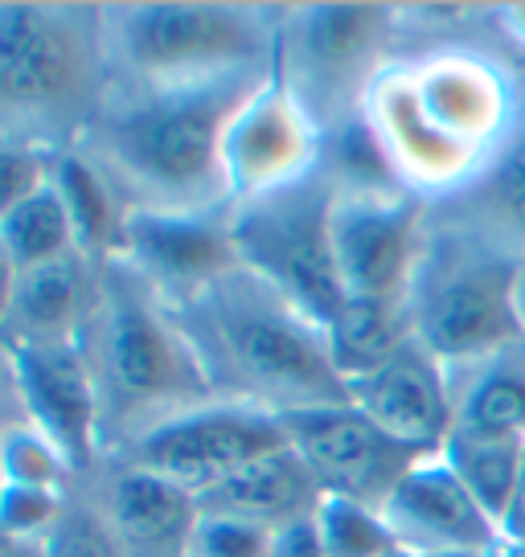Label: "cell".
Instances as JSON below:
<instances>
[{"label":"cell","mask_w":525,"mask_h":557,"mask_svg":"<svg viewBox=\"0 0 525 557\" xmlns=\"http://www.w3.org/2000/svg\"><path fill=\"white\" fill-rule=\"evenodd\" d=\"M267 74H234L173 87L111 83L99 115L78 136L123 206L227 209L222 139L234 111Z\"/></svg>","instance_id":"obj_1"},{"label":"cell","mask_w":525,"mask_h":557,"mask_svg":"<svg viewBox=\"0 0 525 557\" xmlns=\"http://www.w3.org/2000/svg\"><path fill=\"white\" fill-rule=\"evenodd\" d=\"M164 304L218 398L251 401L271 414L350 406V385L329 357L325 329L246 267Z\"/></svg>","instance_id":"obj_2"},{"label":"cell","mask_w":525,"mask_h":557,"mask_svg":"<svg viewBox=\"0 0 525 557\" xmlns=\"http://www.w3.org/2000/svg\"><path fill=\"white\" fill-rule=\"evenodd\" d=\"M78 345L99 385L103 438L120 426L132 443L164 418L218 398L169 304L120 259H103V283H95Z\"/></svg>","instance_id":"obj_3"},{"label":"cell","mask_w":525,"mask_h":557,"mask_svg":"<svg viewBox=\"0 0 525 557\" xmlns=\"http://www.w3.org/2000/svg\"><path fill=\"white\" fill-rule=\"evenodd\" d=\"M111 90L103 9L0 4V136H83Z\"/></svg>","instance_id":"obj_4"},{"label":"cell","mask_w":525,"mask_h":557,"mask_svg":"<svg viewBox=\"0 0 525 557\" xmlns=\"http://www.w3.org/2000/svg\"><path fill=\"white\" fill-rule=\"evenodd\" d=\"M522 262L476 230L431 218L419 271L406 292L411 329L439 366L464 369L522 341L517 278Z\"/></svg>","instance_id":"obj_5"},{"label":"cell","mask_w":525,"mask_h":557,"mask_svg":"<svg viewBox=\"0 0 525 557\" xmlns=\"http://www.w3.org/2000/svg\"><path fill=\"white\" fill-rule=\"evenodd\" d=\"M111 83L173 87L234 74H271L280 62V25L243 4H120L103 9Z\"/></svg>","instance_id":"obj_6"},{"label":"cell","mask_w":525,"mask_h":557,"mask_svg":"<svg viewBox=\"0 0 525 557\" xmlns=\"http://www.w3.org/2000/svg\"><path fill=\"white\" fill-rule=\"evenodd\" d=\"M333 176L313 173L292 189L230 209V238L239 267L280 292L316 329H329L345 287L333 259Z\"/></svg>","instance_id":"obj_7"},{"label":"cell","mask_w":525,"mask_h":557,"mask_svg":"<svg viewBox=\"0 0 525 557\" xmlns=\"http://www.w3.org/2000/svg\"><path fill=\"white\" fill-rule=\"evenodd\" d=\"M390 4H304L280 25V74L329 136L362 115L374 78L390 66Z\"/></svg>","instance_id":"obj_8"},{"label":"cell","mask_w":525,"mask_h":557,"mask_svg":"<svg viewBox=\"0 0 525 557\" xmlns=\"http://www.w3.org/2000/svg\"><path fill=\"white\" fill-rule=\"evenodd\" d=\"M280 447H292V435L280 414L251 401L213 398L148 426L144 435L123 443V455L127 463L157 471L193 496H206L239 468Z\"/></svg>","instance_id":"obj_9"},{"label":"cell","mask_w":525,"mask_h":557,"mask_svg":"<svg viewBox=\"0 0 525 557\" xmlns=\"http://www.w3.org/2000/svg\"><path fill=\"white\" fill-rule=\"evenodd\" d=\"M320 164H325V132L296 99V90L283 83L276 62V70L234 111L222 139L227 209L292 189L320 173Z\"/></svg>","instance_id":"obj_10"},{"label":"cell","mask_w":525,"mask_h":557,"mask_svg":"<svg viewBox=\"0 0 525 557\" xmlns=\"http://www.w3.org/2000/svg\"><path fill=\"white\" fill-rule=\"evenodd\" d=\"M329 226L345 296L406 299L431 230L427 201L403 189H337Z\"/></svg>","instance_id":"obj_11"},{"label":"cell","mask_w":525,"mask_h":557,"mask_svg":"<svg viewBox=\"0 0 525 557\" xmlns=\"http://www.w3.org/2000/svg\"><path fill=\"white\" fill-rule=\"evenodd\" d=\"M17 382L25 418L58 451L66 455L74 475L95 468L103 451V406L90 361L78 341H29L0 332Z\"/></svg>","instance_id":"obj_12"},{"label":"cell","mask_w":525,"mask_h":557,"mask_svg":"<svg viewBox=\"0 0 525 557\" xmlns=\"http://www.w3.org/2000/svg\"><path fill=\"white\" fill-rule=\"evenodd\" d=\"M280 418L292 435V447L304 455L325 496H345V500L382 508L399 480L423 459V451L403 447L382 426H374L353 401Z\"/></svg>","instance_id":"obj_13"},{"label":"cell","mask_w":525,"mask_h":557,"mask_svg":"<svg viewBox=\"0 0 525 557\" xmlns=\"http://www.w3.org/2000/svg\"><path fill=\"white\" fill-rule=\"evenodd\" d=\"M415 103L448 139L489 160L517 120L522 90L509 70L480 50H436L403 62Z\"/></svg>","instance_id":"obj_14"},{"label":"cell","mask_w":525,"mask_h":557,"mask_svg":"<svg viewBox=\"0 0 525 557\" xmlns=\"http://www.w3.org/2000/svg\"><path fill=\"white\" fill-rule=\"evenodd\" d=\"M111 259L127 262L164 299L190 296L239 267L230 238V209L123 206Z\"/></svg>","instance_id":"obj_15"},{"label":"cell","mask_w":525,"mask_h":557,"mask_svg":"<svg viewBox=\"0 0 525 557\" xmlns=\"http://www.w3.org/2000/svg\"><path fill=\"white\" fill-rule=\"evenodd\" d=\"M362 115L382 144L399 185L427 206L452 201L455 193L468 189L476 173L485 169V160L473 157L468 148H460L423 115V107L415 103V90L406 83L403 62H390L374 78L366 103H362Z\"/></svg>","instance_id":"obj_16"},{"label":"cell","mask_w":525,"mask_h":557,"mask_svg":"<svg viewBox=\"0 0 525 557\" xmlns=\"http://www.w3.org/2000/svg\"><path fill=\"white\" fill-rule=\"evenodd\" d=\"M382 517L399 549L415 557L439 554H501V524L480 508L468 484L439 455H423L399 487L386 496Z\"/></svg>","instance_id":"obj_17"},{"label":"cell","mask_w":525,"mask_h":557,"mask_svg":"<svg viewBox=\"0 0 525 557\" xmlns=\"http://www.w3.org/2000/svg\"><path fill=\"white\" fill-rule=\"evenodd\" d=\"M350 401L403 447L439 455L452 435V382L448 369L411 336L382 369L350 382Z\"/></svg>","instance_id":"obj_18"},{"label":"cell","mask_w":525,"mask_h":557,"mask_svg":"<svg viewBox=\"0 0 525 557\" xmlns=\"http://www.w3.org/2000/svg\"><path fill=\"white\" fill-rule=\"evenodd\" d=\"M107 517L127 557H185L197 524V496L157 471L123 463L120 475L111 480Z\"/></svg>","instance_id":"obj_19"},{"label":"cell","mask_w":525,"mask_h":557,"mask_svg":"<svg viewBox=\"0 0 525 557\" xmlns=\"http://www.w3.org/2000/svg\"><path fill=\"white\" fill-rule=\"evenodd\" d=\"M431 213L476 230L497 246H505L509 255L525 259V95L513 127L492 148L473 185L455 193L452 201L431 206Z\"/></svg>","instance_id":"obj_20"},{"label":"cell","mask_w":525,"mask_h":557,"mask_svg":"<svg viewBox=\"0 0 525 557\" xmlns=\"http://www.w3.org/2000/svg\"><path fill=\"white\" fill-rule=\"evenodd\" d=\"M320 496L325 492L304 463V455L296 447H280L239 468L206 496H197V512H227V517H246V521L283 529V524L313 517Z\"/></svg>","instance_id":"obj_21"},{"label":"cell","mask_w":525,"mask_h":557,"mask_svg":"<svg viewBox=\"0 0 525 557\" xmlns=\"http://www.w3.org/2000/svg\"><path fill=\"white\" fill-rule=\"evenodd\" d=\"M448 382H452V435L525 438V336L497 348L476 366L452 369Z\"/></svg>","instance_id":"obj_22"},{"label":"cell","mask_w":525,"mask_h":557,"mask_svg":"<svg viewBox=\"0 0 525 557\" xmlns=\"http://www.w3.org/2000/svg\"><path fill=\"white\" fill-rule=\"evenodd\" d=\"M90 299L83 255L71 250L62 259L37 262L29 271H17L13 304H9V329L13 336L29 341H78L87 324Z\"/></svg>","instance_id":"obj_23"},{"label":"cell","mask_w":525,"mask_h":557,"mask_svg":"<svg viewBox=\"0 0 525 557\" xmlns=\"http://www.w3.org/2000/svg\"><path fill=\"white\" fill-rule=\"evenodd\" d=\"M415 336L406 299H357L345 296L337 315L325 329L329 357L337 373L350 382H362L374 369H382L399 348Z\"/></svg>","instance_id":"obj_24"},{"label":"cell","mask_w":525,"mask_h":557,"mask_svg":"<svg viewBox=\"0 0 525 557\" xmlns=\"http://www.w3.org/2000/svg\"><path fill=\"white\" fill-rule=\"evenodd\" d=\"M50 185L58 189L66 218L74 230V250L83 259H111L115 234H120L123 206L103 169L83 148H53L50 152Z\"/></svg>","instance_id":"obj_25"},{"label":"cell","mask_w":525,"mask_h":557,"mask_svg":"<svg viewBox=\"0 0 525 557\" xmlns=\"http://www.w3.org/2000/svg\"><path fill=\"white\" fill-rule=\"evenodd\" d=\"M525 438H468L452 435L443 443V459L455 468V475L468 484L480 508L492 521L501 524L517 487V471H522Z\"/></svg>","instance_id":"obj_26"},{"label":"cell","mask_w":525,"mask_h":557,"mask_svg":"<svg viewBox=\"0 0 525 557\" xmlns=\"http://www.w3.org/2000/svg\"><path fill=\"white\" fill-rule=\"evenodd\" d=\"M0 246L9 250V259L17 271H29L37 262L62 259L74 250V230L66 218V206L50 181L25 197L21 206H13L0 218Z\"/></svg>","instance_id":"obj_27"},{"label":"cell","mask_w":525,"mask_h":557,"mask_svg":"<svg viewBox=\"0 0 525 557\" xmlns=\"http://www.w3.org/2000/svg\"><path fill=\"white\" fill-rule=\"evenodd\" d=\"M313 524L329 557H390L399 549V541L390 533L382 508H369L362 500L320 496Z\"/></svg>","instance_id":"obj_28"},{"label":"cell","mask_w":525,"mask_h":557,"mask_svg":"<svg viewBox=\"0 0 525 557\" xmlns=\"http://www.w3.org/2000/svg\"><path fill=\"white\" fill-rule=\"evenodd\" d=\"M74 471L66 455L37 431L34 422H13L0 438V484H29L66 492V480Z\"/></svg>","instance_id":"obj_29"},{"label":"cell","mask_w":525,"mask_h":557,"mask_svg":"<svg viewBox=\"0 0 525 557\" xmlns=\"http://www.w3.org/2000/svg\"><path fill=\"white\" fill-rule=\"evenodd\" d=\"M276 533L280 529L246 521V517L197 512L185 557H271L276 554Z\"/></svg>","instance_id":"obj_30"},{"label":"cell","mask_w":525,"mask_h":557,"mask_svg":"<svg viewBox=\"0 0 525 557\" xmlns=\"http://www.w3.org/2000/svg\"><path fill=\"white\" fill-rule=\"evenodd\" d=\"M41 557H127L111 517L87 505H66L62 521L41 541Z\"/></svg>","instance_id":"obj_31"},{"label":"cell","mask_w":525,"mask_h":557,"mask_svg":"<svg viewBox=\"0 0 525 557\" xmlns=\"http://www.w3.org/2000/svg\"><path fill=\"white\" fill-rule=\"evenodd\" d=\"M66 505H71V496L53 492V487L0 484V533L37 545V541H46L53 524L62 521Z\"/></svg>","instance_id":"obj_32"},{"label":"cell","mask_w":525,"mask_h":557,"mask_svg":"<svg viewBox=\"0 0 525 557\" xmlns=\"http://www.w3.org/2000/svg\"><path fill=\"white\" fill-rule=\"evenodd\" d=\"M50 181V148L0 136V218Z\"/></svg>","instance_id":"obj_33"},{"label":"cell","mask_w":525,"mask_h":557,"mask_svg":"<svg viewBox=\"0 0 525 557\" xmlns=\"http://www.w3.org/2000/svg\"><path fill=\"white\" fill-rule=\"evenodd\" d=\"M271 557H329V554H325V545L316 537L313 517H304V521L283 524L280 533H276V554Z\"/></svg>","instance_id":"obj_34"},{"label":"cell","mask_w":525,"mask_h":557,"mask_svg":"<svg viewBox=\"0 0 525 557\" xmlns=\"http://www.w3.org/2000/svg\"><path fill=\"white\" fill-rule=\"evenodd\" d=\"M13 422H25V410H21L13 366H9V348H4V336H0V438Z\"/></svg>","instance_id":"obj_35"},{"label":"cell","mask_w":525,"mask_h":557,"mask_svg":"<svg viewBox=\"0 0 525 557\" xmlns=\"http://www.w3.org/2000/svg\"><path fill=\"white\" fill-rule=\"evenodd\" d=\"M501 537L505 545H525V455H522V471H517V487H513V500H509V512L501 521Z\"/></svg>","instance_id":"obj_36"},{"label":"cell","mask_w":525,"mask_h":557,"mask_svg":"<svg viewBox=\"0 0 525 557\" xmlns=\"http://www.w3.org/2000/svg\"><path fill=\"white\" fill-rule=\"evenodd\" d=\"M13 287H17V267L9 259V250L0 246V324H9V304H13Z\"/></svg>","instance_id":"obj_37"},{"label":"cell","mask_w":525,"mask_h":557,"mask_svg":"<svg viewBox=\"0 0 525 557\" xmlns=\"http://www.w3.org/2000/svg\"><path fill=\"white\" fill-rule=\"evenodd\" d=\"M501 29H505L517 46H525V4H505V9H501Z\"/></svg>","instance_id":"obj_38"},{"label":"cell","mask_w":525,"mask_h":557,"mask_svg":"<svg viewBox=\"0 0 525 557\" xmlns=\"http://www.w3.org/2000/svg\"><path fill=\"white\" fill-rule=\"evenodd\" d=\"M0 557H41V541L29 545V541H13L0 533Z\"/></svg>","instance_id":"obj_39"},{"label":"cell","mask_w":525,"mask_h":557,"mask_svg":"<svg viewBox=\"0 0 525 557\" xmlns=\"http://www.w3.org/2000/svg\"><path fill=\"white\" fill-rule=\"evenodd\" d=\"M517 320H522V336H525V262H522V278H517Z\"/></svg>","instance_id":"obj_40"},{"label":"cell","mask_w":525,"mask_h":557,"mask_svg":"<svg viewBox=\"0 0 525 557\" xmlns=\"http://www.w3.org/2000/svg\"><path fill=\"white\" fill-rule=\"evenodd\" d=\"M497 557H525V545H501V554Z\"/></svg>","instance_id":"obj_41"},{"label":"cell","mask_w":525,"mask_h":557,"mask_svg":"<svg viewBox=\"0 0 525 557\" xmlns=\"http://www.w3.org/2000/svg\"><path fill=\"white\" fill-rule=\"evenodd\" d=\"M439 557H497V554H439Z\"/></svg>","instance_id":"obj_42"},{"label":"cell","mask_w":525,"mask_h":557,"mask_svg":"<svg viewBox=\"0 0 525 557\" xmlns=\"http://www.w3.org/2000/svg\"><path fill=\"white\" fill-rule=\"evenodd\" d=\"M390 557H415V554H406V549H394V554H390Z\"/></svg>","instance_id":"obj_43"}]
</instances>
